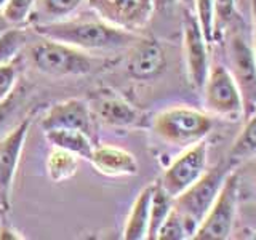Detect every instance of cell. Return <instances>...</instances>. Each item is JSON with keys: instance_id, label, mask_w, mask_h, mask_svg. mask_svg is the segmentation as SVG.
<instances>
[{"instance_id": "obj_1", "label": "cell", "mask_w": 256, "mask_h": 240, "mask_svg": "<svg viewBox=\"0 0 256 240\" xmlns=\"http://www.w3.org/2000/svg\"><path fill=\"white\" fill-rule=\"evenodd\" d=\"M36 30L44 38L54 40L78 48L82 52L117 50L136 42V36L130 30L112 26L106 21H78L60 20L36 24Z\"/></svg>"}, {"instance_id": "obj_2", "label": "cell", "mask_w": 256, "mask_h": 240, "mask_svg": "<svg viewBox=\"0 0 256 240\" xmlns=\"http://www.w3.org/2000/svg\"><path fill=\"white\" fill-rule=\"evenodd\" d=\"M212 130V116L189 106L165 109L154 118L156 134L172 146L189 148L198 141H204Z\"/></svg>"}, {"instance_id": "obj_3", "label": "cell", "mask_w": 256, "mask_h": 240, "mask_svg": "<svg viewBox=\"0 0 256 240\" xmlns=\"http://www.w3.org/2000/svg\"><path fill=\"white\" fill-rule=\"evenodd\" d=\"M230 172V166L220 165L213 170H206L198 181H196L190 188L173 198V208L180 213L188 229L189 238L194 237L198 224L202 222L204 216L210 210L220 188Z\"/></svg>"}, {"instance_id": "obj_4", "label": "cell", "mask_w": 256, "mask_h": 240, "mask_svg": "<svg viewBox=\"0 0 256 240\" xmlns=\"http://www.w3.org/2000/svg\"><path fill=\"white\" fill-rule=\"evenodd\" d=\"M238 18L230 24V38L228 44L229 53V72L242 94L244 118L256 110V58L250 37L238 28Z\"/></svg>"}, {"instance_id": "obj_5", "label": "cell", "mask_w": 256, "mask_h": 240, "mask_svg": "<svg viewBox=\"0 0 256 240\" xmlns=\"http://www.w3.org/2000/svg\"><path fill=\"white\" fill-rule=\"evenodd\" d=\"M238 202V173L230 170L218 196L194 234V240H228L234 228Z\"/></svg>"}, {"instance_id": "obj_6", "label": "cell", "mask_w": 256, "mask_h": 240, "mask_svg": "<svg viewBox=\"0 0 256 240\" xmlns=\"http://www.w3.org/2000/svg\"><path fill=\"white\" fill-rule=\"evenodd\" d=\"M32 64L48 76H85L93 70V60L86 52L70 45L44 38L30 50Z\"/></svg>"}, {"instance_id": "obj_7", "label": "cell", "mask_w": 256, "mask_h": 240, "mask_svg": "<svg viewBox=\"0 0 256 240\" xmlns=\"http://www.w3.org/2000/svg\"><path fill=\"white\" fill-rule=\"evenodd\" d=\"M202 90L205 96V106L210 114L230 120V122H237L244 117L242 94L228 66L224 64L210 66Z\"/></svg>"}, {"instance_id": "obj_8", "label": "cell", "mask_w": 256, "mask_h": 240, "mask_svg": "<svg viewBox=\"0 0 256 240\" xmlns=\"http://www.w3.org/2000/svg\"><path fill=\"white\" fill-rule=\"evenodd\" d=\"M208 162V144L198 141L186 148L181 156L176 157L166 168L160 180V186L170 197H178L196 181H198L206 172Z\"/></svg>"}, {"instance_id": "obj_9", "label": "cell", "mask_w": 256, "mask_h": 240, "mask_svg": "<svg viewBox=\"0 0 256 240\" xmlns=\"http://www.w3.org/2000/svg\"><path fill=\"white\" fill-rule=\"evenodd\" d=\"M100 20L134 32L144 28L154 13V0H86Z\"/></svg>"}, {"instance_id": "obj_10", "label": "cell", "mask_w": 256, "mask_h": 240, "mask_svg": "<svg viewBox=\"0 0 256 240\" xmlns=\"http://www.w3.org/2000/svg\"><path fill=\"white\" fill-rule=\"evenodd\" d=\"M184 58H186V70L190 85L196 90H202L208 70H210V56H208V44L198 21L192 12L184 13Z\"/></svg>"}, {"instance_id": "obj_11", "label": "cell", "mask_w": 256, "mask_h": 240, "mask_svg": "<svg viewBox=\"0 0 256 240\" xmlns=\"http://www.w3.org/2000/svg\"><path fill=\"white\" fill-rule=\"evenodd\" d=\"M29 120L21 122L14 130L0 141V204L8 206L10 204V189L18 168L20 156L29 132Z\"/></svg>"}, {"instance_id": "obj_12", "label": "cell", "mask_w": 256, "mask_h": 240, "mask_svg": "<svg viewBox=\"0 0 256 240\" xmlns=\"http://www.w3.org/2000/svg\"><path fill=\"white\" fill-rule=\"evenodd\" d=\"M166 66L164 48L154 38H141L126 60V72L134 80L157 78Z\"/></svg>"}, {"instance_id": "obj_13", "label": "cell", "mask_w": 256, "mask_h": 240, "mask_svg": "<svg viewBox=\"0 0 256 240\" xmlns=\"http://www.w3.org/2000/svg\"><path fill=\"white\" fill-rule=\"evenodd\" d=\"M42 128L46 130H58V128H69V130H80L90 134L92 118L90 109L80 100H68L54 104L42 118Z\"/></svg>"}, {"instance_id": "obj_14", "label": "cell", "mask_w": 256, "mask_h": 240, "mask_svg": "<svg viewBox=\"0 0 256 240\" xmlns=\"http://www.w3.org/2000/svg\"><path fill=\"white\" fill-rule=\"evenodd\" d=\"M90 162L96 172L106 176H134L138 173V162L134 156L116 146L93 149Z\"/></svg>"}, {"instance_id": "obj_15", "label": "cell", "mask_w": 256, "mask_h": 240, "mask_svg": "<svg viewBox=\"0 0 256 240\" xmlns=\"http://www.w3.org/2000/svg\"><path fill=\"white\" fill-rule=\"evenodd\" d=\"M94 110L104 124L112 126H130L140 118V112L130 102L114 93L100 94L94 101Z\"/></svg>"}, {"instance_id": "obj_16", "label": "cell", "mask_w": 256, "mask_h": 240, "mask_svg": "<svg viewBox=\"0 0 256 240\" xmlns=\"http://www.w3.org/2000/svg\"><path fill=\"white\" fill-rule=\"evenodd\" d=\"M154 188L156 184H149L136 197L124 230L125 240H142L148 237L150 200H152V194H154Z\"/></svg>"}, {"instance_id": "obj_17", "label": "cell", "mask_w": 256, "mask_h": 240, "mask_svg": "<svg viewBox=\"0 0 256 240\" xmlns=\"http://www.w3.org/2000/svg\"><path fill=\"white\" fill-rule=\"evenodd\" d=\"M46 140L53 144V148L69 150L77 157L90 160L93 154V144L90 134L80 130H69V128H58V130H46Z\"/></svg>"}, {"instance_id": "obj_18", "label": "cell", "mask_w": 256, "mask_h": 240, "mask_svg": "<svg viewBox=\"0 0 256 240\" xmlns=\"http://www.w3.org/2000/svg\"><path fill=\"white\" fill-rule=\"evenodd\" d=\"M228 157L230 164L256 158V110L245 118V125L232 142Z\"/></svg>"}, {"instance_id": "obj_19", "label": "cell", "mask_w": 256, "mask_h": 240, "mask_svg": "<svg viewBox=\"0 0 256 240\" xmlns=\"http://www.w3.org/2000/svg\"><path fill=\"white\" fill-rule=\"evenodd\" d=\"M78 157L69 150L54 148L46 158V172L50 180L54 182H61L72 178L77 173Z\"/></svg>"}, {"instance_id": "obj_20", "label": "cell", "mask_w": 256, "mask_h": 240, "mask_svg": "<svg viewBox=\"0 0 256 240\" xmlns=\"http://www.w3.org/2000/svg\"><path fill=\"white\" fill-rule=\"evenodd\" d=\"M173 208V197H170L165 192V189L157 182L154 188V194L150 200V213H149V228H148V237L149 240L157 238V232L162 226V222L166 220L168 213Z\"/></svg>"}, {"instance_id": "obj_21", "label": "cell", "mask_w": 256, "mask_h": 240, "mask_svg": "<svg viewBox=\"0 0 256 240\" xmlns=\"http://www.w3.org/2000/svg\"><path fill=\"white\" fill-rule=\"evenodd\" d=\"M84 4V0H40L38 13L44 21H60L68 18Z\"/></svg>"}, {"instance_id": "obj_22", "label": "cell", "mask_w": 256, "mask_h": 240, "mask_svg": "<svg viewBox=\"0 0 256 240\" xmlns=\"http://www.w3.org/2000/svg\"><path fill=\"white\" fill-rule=\"evenodd\" d=\"M24 44H26V34L22 29L12 28L0 32V64L12 62L18 54Z\"/></svg>"}, {"instance_id": "obj_23", "label": "cell", "mask_w": 256, "mask_h": 240, "mask_svg": "<svg viewBox=\"0 0 256 240\" xmlns=\"http://www.w3.org/2000/svg\"><path fill=\"white\" fill-rule=\"evenodd\" d=\"M196 18L202 29L208 44L216 40V14H214V0H194Z\"/></svg>"}, {"instance_id": "obj_24", "label": "cell", "mask_w": 256, "mask_h": 240, "mask_svg": "<svg viewBox=\"0 0 256 240\" xmlns=\"http://www.w3.org/2000/svg\"><path fill=\"white\" fill-rule=\"evenodd\" d=\"M186 238H189V234L186 226H184V221L180 216V213L174 208H172L166 220L160 226L156 240H186Z\"/></svg>"}, {"instance_id": "obj_25", "label": "cell", "mask_w": 256, "mask_h": 240, "mask_svg": "<svg viewBox=\"0 0 256 240\" xmlns=\"http://www.w3.org/2000/svg\"><path fill=\"white\" fill-rule=\"evenodd\" d=\"M237 0H214L216 14V37L222 34L237 20Z\"/></svg>"}, {"instance_id": "obj_26", "label": "cell", "mask_w": 256, "mask_h": 240, "mask_svg": "<svg viewBox=\"0 0 256 240\" xmlns=\"http://www.w3.org/2000/svg\"><path fill=\"white\" fill-rule=\"evenodd\" d=\"M36 0H8L4 8V18L8 24H20L24 22L29 16Z\"/></svg>"}, {"instance_id": "obj_27", "label": "cell", "mask_w": 256, "mask_h": 240, "mask_svg": "<svg viewBox=\"0 0 256 240\" xmlns=\"http://www.w3.org/2000/svg\"><path fill=\"white\" fill-rule=\"evenodd\" d=\"M16 80V69L12 62L0 64V101L12 93Z\"/></svg>"}, {"instance_id": "obj_28", "label": "cell", "mask_w": 256, "mask_h": 240, "mask_svg": "<svg viewBox=\"0 0 256 240\" xmlns=\"http://www.w3.org/2000/svg\"><path fill=\"white\" fill-rule=\"evenodd\" d=\"M21 93L20 90H12V93L0 101V130L4 128V125L6 124V120L13 116V112L16 109V106L20 104L21 100Z\"/></svg>"}, {"instance_id": "obj_29", "label": "cell", "mask_w": 256, "mask_h": 240, "mask_svg": "<svg viewBox=\"0 0 256 240\" xmlns=\"http://www.w3.org/2000/svg\"><path fill=\"white\" fill-rule=\"evenodd\" d=\"M250 8H252V21H253L252 46H253V53H254V58H256V0H250Z\"/></svg>"}, {"instance_id": "obj_30", "label": "cell", "mask_w": 256, "mask_h": 240, "mask_svg": "<svg viewBox=\"0 0 256 240\" xmlns=\"http://www.w3.org/2000/svg\"><path fill=\"white\" fill-rule=\"evenodd\" d=\"M22 236H20L18 232L13 230L12 228L0 226V240H21Z\"/></svg>"}, {"instance_id": "obj_31", "label": "cell", "mask_w": 256, "mask_h": 240, "mask_svg": "<svg viewBox=\"0 0 256 240\" xmlns=\"http://www.w3.org/2000/svg\"><path fill=\"white\" fill-rule=\"evenodd\" d=\"M6 28H8V21L4 18V16H0V32H4Z\"/></svg>"}, {"instance_id": "obj_32", "label": "cell", "mask_w": 256, "mask_h": 240, "mask_svg": "<svg viewBox=\"0 0 256 240\" xmlns=\"http://www.w3.org/2000/svg\"><path fill=\"white\" fill-rule=\"evenodd\" d=\"M180 2L182 5H186V6H192V5H194V0H180Z\"/></svg>"}, {"instance_id": "obj_33", "label": "cell", "mask_w": 256, "mask_h": 240, "mask_svg": "<svg viewBox=\"0 0 256 240\" xmlns=\"http://www.w3.org/2000/svg\"><path fill=\"white\" fill-rule=\"evenodd\" d=\"M6 2H8V0H0V10H4L5 5H6Z\"/></svg>"}, {"instance_id": "obj_34", "label": "cell", "mask_w": 256, "mask_h": 240, "mask_svg": "<svg viewBox=\"0 0 256 240\" xmlns=\"http://www.w3.org/2000/svg\"><path fill=\"white\" fill-rule=\"evenodd\" d=\"M253 178H254V186H256V166H254V176H253Z\"/></svg>"}]
</instances>
